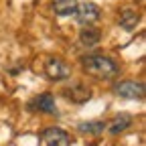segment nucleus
Instances as JSON below:
<instances>
[{
	"mask_svg": "<svg viewBox=\"0 0 146 146\" xmlns=\"http://www.w3.org/2000/svg\"><path fill=\"white\" fill-rule=\"evenodd\" d=\"M65 96H67L71 102H77V104H83V102H87V100L91 98L89 89H87V87H83L81 83H77L75 87H69V89L65 91Z\"/></svg>",
	"mask_w": 146,
	"mask_h": 146,
	"instance_id": "1a4fd4ad",
	"label": "nucleus"
},
{
	"mask_svg": "<svg viewBox=\"0 0 146 146\" xmlns=\"http://www.w3.org/2000/svg\"><path fill=\"white\" fill-rule=\"evenodd\" d=\"M122 27L126 29V31H132L134 27H136V23H138V14L134 12V10H130V8H126L124 12H122Z\"/></svg>",
	"mask_w": 146,
	"mask_h": 146,
	"instance_id": "9b49d317",
	"label": "nucleus"
},
{
	"mask_svg": "<svg viewBox=\"0 0 146 146\" xmlns=\"http://www.w3.org/2000/svg\"><path fill=\"white\" fill-rule=\"evenodd\" d=\"M45 73H47V77L53 79V81H61V79H67L71 75V69L67 63H63L61 59L57 57H51L47 63H45Z\"/></svg>",
	"mask_w": 146,
	"mask_h": 146,
	"instance_id": "20e7f679",
	"label": "nucleus"
},
{
	"mask_svg": "<svg viewBox=\"0 0 146 146\" xmlns=\"http://www.w3.org/2000/svg\"><path fill=\"white\" fill-rule=\"evenodd\" d=\"M104 128H106V124L104 122H81L79 124V132H91V134H100V132H104Z\"/></svg>",
	"mask_w": 146,
	"mask_h": 146,
	"instance_id": "f8f14e48",
	"label": "nucleus"
},
{
	"mask_svg": "<svg viewBox=\"0 0 146 146\" xmlns=\"http://www.w3.org/2000/svg\"><path fill=\"white\" fill-rule=\"evenodd\" d=\"M29 108L33 112H43V114H57V108H55V100L51 94H41L35 100L29 102Z\"/></svg>",
	"mask_w": 146,
	"mask_h": 146,
	"instance_id": "423d86ee",
	"label": "nucleus"
},
{
	"mask_svg": "<svg viewBox=\"0 0 146 146\" xmlns=\"http://www.w3.org/2000/svg\"><path fill=\"white\" fill-rule=\"evenodd\" d=\"M130 124H132V116H130V114H120V116L114 118L112 124H110V132H112V134H120V132H124Z\"/></svg>",
	"mask_w": 146,
	"mask_h": 146,
	"instance_id": "9d476101",
	"label": "nucleus"
},
{
	"mask_svg": "<svg viewBox=\"0 0 146 146\" xmlns=\"http://www.w3.org/2000/svg\"><path fill=\"white\" fill-rule=\"evenodd\" d=\"M116 96L126 98V100H142L144 98V85L136 81H122L114 87Z\"/></svg>",
	"mask_w": 146,
	"mask_h": 146,
	"instance_id": "39448f33",
	"label": "nucleus"
},
{
	"mask_svg": "<svg viewBox=\"0 0 146 146\" xmlns=\"http://www.w3.org/2000/svg\"><path fill=\"white\" fill-rule=\"evenodd\" d=\"M39 146H71V138L63 128H47L39 136Z\"/></svg>",
	"mask_w": 146,
	"mask_h": 146,
	"instance_id": "f03ea898",
	"label": "nucleus"
},
{
	"mask_svg": "<svg viewBox=\"0 0 146 146\" xmlns=\"http://www.w3.org/2000/svg\"><path fill=\"white\" fill-rule=\"evenodd\" d=\"M81 65L85 73H89L91 77L104 79V81H110L118 75L116 61L106 57V55H85V57H81Z\"/></svg>",
	"mask_w": 146,
	"mask_h": 146,
	"instance_id": "f257e3e1",
	"label": "nucleus"
},
{
	"mask_svg": "<svg viewBox=\"0 0 146 146\" xmlns=\"http://www.w3.org/2000/svg\"><path fill=\"white\" fill-rule=\"evenodd\" d=\"M77 10V0H53V12L59 16H71Z\"/></svg>",
	"mask_w": 146,
	"mask_h": 146,
	"instance_id": "0eeeda50",
	"label": "nucleus"
},
{
	"mask_svg": "<svg viewBox=\"0 0 146 146\" xmlns=\"http://www.w3.org/2000/svg\"><path fill=\"white\" fill-rule=\"evenodd\" d=\"M100 39H102V33H100L98 29H94V27H85V29L79 33V41H81V45H85V47L98 45Z\"/></svg>",
	"mask_w": 146,
	"mask_h": 146,
	"instance_id": "6e6552de",
	"label": "nucleus"
},
{
	"mask_svg": "<svg viewBox=\"0 0 146 146\" xmlns=\"http://www.w3.org/2000/svg\"><path fill=\"white\" fill-rule=\"evenodd\" d=\"M75 21L83 27H91L98 18H100V8L98 4L94 2H83V4H77V10H75Z\"/></svg>",
	"mask_w": 146,
	"mask_h": 146,
	"instance_id": "7ed1b4c3",
	"label": "nucleus"
}]
</instances>
